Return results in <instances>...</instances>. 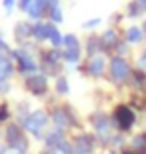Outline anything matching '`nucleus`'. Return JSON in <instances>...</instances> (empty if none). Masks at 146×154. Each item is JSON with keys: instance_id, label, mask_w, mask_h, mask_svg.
I'll use <instances>...</instances> for the list:
<instances>
[{"instance_id": "obj_25", "label": "nucleus", "mask_w": 146, "mask_h": 154, "mask_svg": "<svg viewBox=\"0 0 146 154\" xmlns=\"http://www.w3.org/2000/svg\"><path fill=\"white\" fill-rule=\"evenodd\" d=\"M56 152L58 154H74V146H72V140L64 138L60 144L56 146Z\"/></svg>"}, {"instance_id": "obj_34", "label": "nucleus", "mask_w": 146, "mask_h": 154, "mask_svg": "<svg viewBox=\"0 0 146 154\" xmlns=\"http://www.w3.org/2000/svg\"><path fill=\"white\" fill-rule=\"evenodd\" d=\"M42 154H58V152H56V150H50V148H44Z\"/></svg>"}, {"instance_id": "obj_7", "label": "nucleus", "mask_w": 146, "mask_h": 154, "mask_svg": "<svg viewBox=\"0 0 146 154\" xmlns=\"http://www.w3.org/2000/svg\"><path fill=\"white\" fill-rule=\"evenodd\" d=\"M74 154H94L98 148V138L92 132H78L72 138Z\"/></svg>"}, {"instance_id": "obj_40", "label": "nucleus", "mask_w": 146, "mask_h": 154, "mask_svg": "<svg viewBox=\"0 0 146 154\" xmlns=\"http://www.w3.org/2000/svg\"><path fill=\"white\" fill-rule=\"evenodd\" d=\"M0 138H2V130H0Z\"/></svg>"}, {"instance_id": "obj_6", "label": "nucleus", "mask_w": 146, "mask_h": 154, "mask_svg": "<svg viewBox=\"0 0 146 154\" xmlns=\"http://www.w3.org/2000/svg\"><path fill=\"white\" fill-rule=\"evenodd\" d=\"M82 72H84L86 76H90V78H94V80L104 78L106 72H108V56L106 54L90 56L84 62V66H82Z\"/></svg>"}, {"instance_id": "obj_29", "label": "nucleus", "mask_w": 146, "mask_h": 154, "mask_svg": "<svg viewBox=\"0 0 146 154\" xmlns=\"http://www.w3.org/2000/svg\"><path fill=\"white\" fill-rule=\"evenodd\" d=\"M8 118H10V108H8V104H6V102H2V104H0V124L6 122Z\"/></svg>"}, {"instance_id": "obj_12", "label": "nucleus", "mask_w": 146, "mask_h": 154, "mask_svg": "<svg viewBox=\"0 0 146 154\" xmlns=\"http://www.w3.org/2000/svg\"><path fill=\"white\" fill-rule=\"evenodd\" d=\"M126 88H130V92H136V94H146V72L144 70H138V68L132 70Z\"/></svg>"}, {"instance_id": "obj_28", "label": "nucleus", "mask_w": 146, "mask_h": 154, "mask_svg": "<svg viewBox=\"0 0 146 154\" xmlns=\"http://www.w3.org/2000/svg\"><path fill=\"white\" fill-rule=\"evenodd\" d=\"M102 24V18H90V20H86L84 24H82V28L84 30H94V28H98Z\"/></svg>"}, {"instance_id": "obj_36", "label": "nucleus", "mask_w": 146, "mask_h": 154, "mask_svg": "<svg viewBox=\"0 0 146 154\" xmlns=\"http://www.w3.org/2000/svg\"><path fill=\"white\" fill-rule=\"evenodd\" d=\"M58 2H60V0H48V6H56Z\"/></svg>"}, {"instance_id": "obj_15", "label": "nucleus", "mask_w": 146, "mask_h": 154, "mask_svg": "<svg viewBox=\"0 0 146 154\" xmlns=\"http://www.w3.org/2000/svg\"><path fill=\"white\" fill-rule=\"evenodd\" d=\"M48 12V0H32L30 6L26 8V16L30 20H38Z\"/></svg>"}, {"instance_id": "obj_31", "label": "nucleus", "mask_w": 146, "mask_h": 154, "mask_svg": "<svg viewBox=\"0 0 146 154\" xmlns=\"http://www.w3.org/2000/svg\"><path fill=\"white\" fill-rule=\"evenodd\" d=\"M30 2H32V0H18V8L26 12V8L30 6Z\"/></svg>"}, {"instance_id": "obj_11", "label": "nucleus", "mask_w": 146, "mask_h": 154, "mask_svg": "<svg viewBox=\"0 0 146 154\" xmlns=\"http://www.w3.org/2000/svg\"><path fill=\"white\" fill-rule=\"evenodd\" d=\"M122 40L128 42L130 46H138L146 40V34H144V30H142V26L130 24V26H126V28L122 30Z\"/></svg>"}, {"instance_id": "obj_24", "label": "nucleus", "mask_w": 146, "mask_h": 154, "mask_svg": "<svg viewBox=\"0 0 146 154\" xmlns=\"http://www.w3.org/2000/svg\"><path fill=\"white\" fill-rule=\"evenodd\" d=\"M130 50H132V46H130L128 42H124V40H120V42H118V46L114 48V54H116V56H122V58H128Z\"/></svg>"}, {"instance_id": "obj_14", "label": "nucleus", "mask_w": 146, "mask_h": 154, "mask_svg": "<svg viewBox=\"0 0 146 154\" xmlns=\"http://www.w3.org/2000/svg\"><path fill=\"white\" fill-rule=\"evenodd\" d=\"M82 52H84L82 44H78V46H68V48H60L62 60H64L66 64H70V66L78 64L80 60H82Z\"/></svg>"}, {"instance_id": "obj_23", "label": "nucleus", "mask_w": 146, "mask_h": 154, "mask_svg": "<svg viewBox=\"0 0 146 154\" xmlns=\"http://www.w3.org/2000/svg\"><path fill=\"white\" fill-rule=\"evenodd\" d=\"M46 16H48V20H50L52 24H60L62 20H64V14H62L60 4H56V6H48V12H46Z\"/></svg>"}, {"instance_id": "obj_1", "label": "nucleus", "mask_w": 146, "mask_h": 154, "mask_svg": "<svg viewBox=\"0 0 146 154\" xmlns=\"http://www.w3.org/2000/svg\"><path fill=\"white\" fill-rule=\"evenodd\" d=\"M110 120H112L114 132L128 134V132H132L136 128V124H138V112H136L128 102H120L112 108Z\"/></svg>"}, {"instance_id": "obj_4", "label": "nucleus", "mask_w": 146, "mask_h": 154, "mask_svg": "<svg viewBox=\"0 0 146 154\" xmlns=\"http://www.w3.org/2000/svg\"><path fill=\"white\" fill-rule=\"evenodd\" d=\"M48 122H50V114H48L46 110H32L20 124H22V128L26 132H30L32 136L44 138V130H46V126H48Z\"/></svg>"}, {"instance_id": "obj_5", "label": "nucleus", "mask_w": 146, "mask_h": 154, "mask_svg": "<svg viewBox=\"0 0 146 154\" xmlns=\"http://www.w3.org/2000/svg\"><path fill=\"white\" fill-rule=\"evenodd\" d=\"M50 122L54 128H60V130H66V132L70 128L78 126V118H76V114H74V110L70 106H56V108H52Z\"/></svg>"}, {"instance_id": "obj_39", "label": "nucleus", "mask_w": 146, "mask_h": 154, "mask_svg": "<svg viewBox=\"0 0 146 154\" xmlns=\"http://www.w3.org/2000/svg\"><path fill=\"white\" fill-rule=\"evenodd\" d=\"M142 30H144V34H146V18H144V22H142Z\"/></svg>"}, {"instance_id": "obj_16", "label": "nucleus", "mask_w": 146, "mask_h": 154, "mask_svg": "<svg viewBox=\"0 0 146 154\" xmlns=\"http://www.w3.org/2000/svg\"><path fill=\"white\" fill-rule=\"evenodd\" d=\"M14 74V60L8 54L0 52V82H8Z\"/></svg>"}, {"instance_id": "obj_32", "label": "nucleus", "mask_w": 146, "mask_h": 154, "mask_svg": "<svg viewBox=\"0 0 146 154\" xmlns=\"http://www.w3.org/2000/svg\"><path fill=\"white\" fill-rule=\"evenodd\" d=\"M0 52H4V54L8 52V44H6V40H4L2 34H0Z\"/></svg>"}, {"instance_id": "obj_18", "label": "nucleus", "mask_w": 146, "mask_h": 154, "mask_svg": "<svg viewBox=\"0 0 146 154\" xmlns=\"http://www.w3.org/2000/svg\"><path fill=\"white\" fill-rule=\"evenodd\" d=\"M128 148L136 154H144L146 152V130L134 132L128 140Z\"/></svg>"}, {"instance_id": "obj_27", "label": "nucleus", "mask_w": 146, "mask_h": 154, "mask_svg": "<svg viewBox=\"0 0 146 154\" xmlns=\"http://www.w3.org/2000/svg\"><path fill=\"white\" fill-rule=\"evenodd\" d=\"M134 68H138V70H144L146 72V46H144V50L136 56V62H134Z\"/></svg>"}, {"instance_id": "obj_19", "label": "nucleus", "mask_w": 146, "mask_h": 154, "mask_svg": "<svg viewBox=\"0 0 146 154\" xmlns=\"http://www.w3.org/2000/svg\"><path fill=\"white\" fill-rule=\"evenodd\" d=\"M32 26H34V24L26 22V20L18 22L16 26H14V38H16L18 44H24V40L32 36Z\"/></svg>"}, {"instance_id": "obj_26", "label": "nucleus", "mask_w": 146, "mask_h": 154, "mask_svg": "<svg viewBox=\"0 0 146 154\" xmlns=\"http://www.w3.org/2000/svg\"><path fill=\"white\" fill-rule=\"evenodd\" d=\"M14 112L18 114V118H20V122H22L26 116L30 114V106L26 102H20V104H16V108H14Z\"/></svg>"}, {"instance_id": "obj_22", "label": "nucleus", "mask_w": 146, "mask_h": 154, "mask_svg": "<svg viewBox=\"0 0 146 154\" xmlns=\"http://www.w3.org/2000/svg\"><path fill=\"white\" fill-rule=\"evenodd\" d=\"M144 12L146 10L138 4V2H136V0H130L128 4H126V12H124V16L130 18V20H136V18H140Z\"/></svg>"}, {"instance_id": "obj_17", "label": "nucleus", "mask_w": 146, "mask_h": 154, "mask_svg": "<svg viewBox=\"0 0 146 154\" xmlns=\"http://www.w3.org/2000/svg\"><path fill=\"white\" fill-rule=\"evenodd\" d=\"M84 52H86V56H96V54H102V42H100V34H88V38H86L84 42Z\"/></svg>"}, {"instance_id": "obj_30", "label": "nucleus", "mask_w": 146, "mask_h": 154, "mask_svg": "<svg viewBox=\"0 0 146 154\" xmlns=\"http://www.w3.org/2000/svg\"><path fill=\"white\" fill-rule=\"evenodd\" d=\"M18 4V0H2V6H4L6 12H12V8Z\"/></svg>"}, {"instance_id": "obj_21", "label": "nucleus", "mask_w": 146, "mask_h": 154, "mask_svg": "<svg viewBox=\"0 0 146 154\" xmlns=\"http://www.w3.org/2000/svg\"><path fill=\"white\" fill-rule=\"evenodd\" d=\"M54 92L58 96H68L70 94V82L64 74H58L56 76V82H54Z\"/></svg>"}, {"instance_id": "obj_37", "label": "nucleus", "mask_w": 146, "mask_h": 154, "mask_svg": "<svg viewBox=\"0 0 146 154\" xmlns=\"http://www.w3.org/2000/svg\"><path fill=\"white\" fill-rule=\"evenodd\" d=\"M136 2H138V4H140L142 8H144V10H146V0H136Z\"/></svg>"}, {"instance_id": "obj_2", "label": "nucleus", "mask_w": 146, "mask_h": 154, "mask_svg": "<svg viewBox=\"0 0 146 154\" xmlns=\"http://www.w3.org/2000/svg\"><path fill=\"white\" fill-rule=\"evenodd\" d=\"M134 70V64L130 62L128 58H122V56H112L108 58V80L110 84H114L116 88H126L128 86V80H130V74Z\"/></svg>"}, {"instance_id": "obj_38", "label": "nucleus", "mask_w": 146, "mask_h": 154, "mask_svg": "<svg viewBox=\"0 0 146 154\" xmlns=\"http://www.w3.org/2000/svg\"><path fill=\"white\" fill-rule=\"evenodd\" d=\"M8 154H26V152H18V150H10Z\"/></svg>"}, {"instance_id": "obj_35", "label": "nucleus", "mask_w": 146, "mask_h": 154, "mask_svg": "<svg viewBox=\"0 0 146 154\" xmlns=\"http://www.w3.org/2000/svg\"><path fill=\"white\" fill-rule=\"evenodd\" d=\"M120 154H136V152H132V150H130L128 146H126V148H124V150H122V152H120Z\"/></svg>"}, {"instance_id": "obj_20", "label": "nucleus", "mask_w": 146, "mask_h": 154, "mask_svg": "<svg viewBox=\"0 0 146 154\" xmlns=\"http://www.w3.org/2000/svg\"><path fill=\"white\" fill-rule=\"evenodd\" d=\"M128 104L136 110V112H142V114H146V94H136V92H130Z\"/></svg>"}, {"instance_id": "obj_33", "label": "nucleus", "mask_w": 146, "mask_h": 154, "mask_svg": "<svg viewBox=\"0 0 146 154\" xmlns=\"http://www.w3.org/2000/svg\"><path fill=\"white\" fill-rule=\"evenodd\" d=\"M8 90H10V84L8 82H0V94H6Z\"/></svg>"}, {"instance_id": "obj_9", "label": "nucleus", "mask_w": 146, "mask_h": 154, "mask_svg": "<svg viewBox=\"0 0 146 154\" xmlns=\"http://www.w3.org/2000/svg\"><path fill=\"white\" fill-rule=\"evenodd\" d=\"M122 40V32L114 26H108L106 30L100 32V42H102V54L106 56H112L114 54V48L118 46V42Z\"/></svg>"}, {"instance_id": "obj_13", "label": "nucleus", "mask_w": 146, "mask_h": 154, "mask_svg": "<svg viewBox=\"0 0 146 154\" xmlns=\"http://www.w3.org/2000/svg\"><path fill=\"white\" fill-rule=\"evenodd\" d=\"M64 138H66V130H60V128H54V126H52L50 130L44 134V138H42V140H44V148L56 150V146Z\"/></svg>"}, {"instance_id": "obj_3", "label": "nucleus", "mask_w": 146, "mask_h": 154, "mask_svg": "<svg viewBox=\"0 0 146 154\" xmlns=\"http://www.w3.org/2000/svg\"><path fill=\"white\" fill-rule=\"evenodd\" d=\"M88 124L92 128V134L98 138V144H106V140L112 136V120H110V114L106 110H94L92 114L88 116Z\"/></svg>"}, {"instance_id": "obj_8", "label": "nucleus", "mask_w": 146, "mask_h": 154, "mask_svg": "<svg viewBox=\"0 0 146 154\" xmlns=\"http://www.w3.org/2000/svg\"><path fill=\"white\" fill-rule=\"evenodd\" d=\"M24 86L34 96H44L48 92V74H40V72L28 74L24 78Z\"/></svg>"}, {"instance_id": "obj_10", "label": "nucleus", "mask_w": 146, "mask_h": 154, "mask_svg": "<svg viewBox=\"0 0 146 154\" xmlns=\"http://www.w3.org/2000/svg\"><path fill=\"white\" fill-rule=\"evenodd\" d=\"M56 32H58V28H56V24H52V22H36L32 26V36L38 42H44V40L50 42Z\"/></svg>"}]
</instances>
